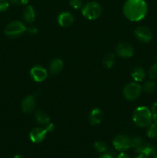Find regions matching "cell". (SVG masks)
I'll list each match as a JSON object with an SVG mask.
<instances>
[{
  "label": "cell",
  "instance_id": "3957f363",
  "mask_svg": "<svg viewBox=\"0 0 157 158\" xmlns=\"http://www.w3.org/2000/svg\"><path fill=\"white\" fill-rule=\"evenodd\" d=\"M27 31V27L22 22L15 20L9 23L4 29V33L6 36L10 38H17L22 35Z\"/></svg>",
  "mask_w": 157,
  "mask_h": 158
},
{
  "label": "cell",
  "instance_id": "52a82bcc",
  "mask_svg": "<svg viewBox=\"0 0 157 158\" xmlns=\"http://www.w3.org/2000/svg\"><path fill=\"white\" fill-rule=\"evenodd\" d=\"M115 52L121 58H130L134 54V48L130 43L123 42L116 46Z\"/></svg>",
  "mask_w": 157,
  "mask_h": 158
},
{
  "label": "cell",
  "instance_id": "f546056e",
  "mask_svg": "<svg viewBox=\"0 0 157 158\" xmlns=\"http://www.w3.org/2000/svg\"><path fill=\"white\" fill-rule=\"evenodd\" d=\"M26 32H29L30 35H35L37 32V28L35 26H29V28H27V31Z\"/></svg>",
  "mask_w": 157,
  "mask_h": 158
},
{
  "label": "cell",
  "instance_id": "9a60e30c",
  "mask_svg": "<svg viewBox=\"0 0 157 158\" xmlns=\"http://www.w3.org/2000/svg\"><path fill=\"white\" fill-rule=\"evenodd\" d=\"M63 67H64V63L61 59H54L49 64V71L52 75H57L62 72Z\"/></svg>",
  "mask_w": 157,
  "mask_h": 158
},
{
  "label": "cell",
  "instance_id": "5b68a950",
  "mask_svg": "<svg viewBox=\"0 0 157 158\" xmlns=\"http://www.w3.org/2000/svg\"><path fill=\"white\" fill-rule=\"evenodd\" d=\"M142 86L136 82H132L123 88V96L125 99L129 101H133L139 98L142 93Z\"/></svg>",
  "mask_w": 157,
  "mask_h": 158
},
{
  "label": "cell",
  "instance_id": "5bb4252c",
  "mask_svg": "<svg viewBox=\"0 0 157 158\" xmlns=\"http://www.w3.org/2000/svg\"><path fill=\"white\" fill-rule=\"evenodd\" d=\"M135 152L138 154H144V155L148 156H153L155 154V148L154 145L149 143H143L141 146L135 149Z\"/></svg>",
  "mask_w": 157,
  "mask_h": 158
},
{
  "label": "cell",
  "instance_id": "4dcf8cb0",
  "mask_svg": "<svg viewBox=\"0 0 157 158\" xmlns=\"http://www.w3.org/2000/svg\"><path fill=\"white\" fill-rule=\"evenodd\" d=\"M99 158H115V157L111 153H107V154H103Z\"/></svg>",
  "mask_w": 157,
  "mask_h": 158
},
{
  "label": "cell",
  "instance_id": "603a6c76",
  "mask_svg": "<svg viewBox=\"0 0 157 158\" xmlns=\"http://www.w3.org/2000/svg\"><path fill=\"white\" fill-rule=\"evenodd\" d=\"M144 143V140L142 137H134L132 138H131L130 140V147L131 148H134V149H136L139 147L141 146L143 143Z\"/></svg>",
  "mask_w": 157,
  "mask_h": 158
},
{
  "label": "cell",
  "instance_id": "d590c367",
  "mask_svg": "<svg viewBox=\"0 0 157 158\" xmlns=\"http://www.w3.org/2000/svg\"><path fill=\"white\" fill-rule=\"evenodd\" d=\"M155 60H156V62H157V55H156V56H155Z\"/></svg>",
  "mask_w": 157,
  "mask_h": 158
},
{
  "label": "cell",
  "instance_id": "d6986e66",
  "mask_svg": "<svg viewBox=\"0 0 157 158\" xmlns=\"http://www.w3.org/2000/svg\"><path fill=\"white\" fill-rule=\"evenodd\" d=\"M156 89V84L154 80H148L142 86V90L147 94H152Z\"/></svg>",
  "mask_w": 157,
  "mask_h": 158
},
{
  "label": "cell",
  "instance_id": "83f0119b",
  "mask_svg": "<svg viewBox=\"0 0 157 158\" xmlns=\"http://www.w3.org/2000/svg\"><path fill=\"white\" fill-rule=\"evenodd\" d=\"M29 0H9V2L15 6H26L28 4Z\"/></svg>",
  "mask_w": 157,
  "mask_h": 158
},
{
  "label": "cell",
  "instance_id": "7402d4cb",
  "mask_svg": "<svg viewBox=\"0 0 157 158\" xmlns=\"http://www.w3.org/2000/svg\"><path fill=\"white\" fill-rule=\"evenodd\" d=\"M103 64L106 66V68L112 67L113 65L115 64V56L112 53H109L103 58Z\"/></svg>",
  "mask_w": 157,
  "mask_h": 158
},
{
  "label": "cell",
  "instance_id": "9c48e42d",
  "mask_svg": "<svg viewBox=\"0 0 157 158\" xmlns=\"http://www.w3.org/2000/svg\"><path fill=\"white\" fill-rule=\"evenodd\" d=\"M30 76L32 80L36 83L44 81L48 77V71L42 66H35L31 69Z\"/></svg>",
  "mask_w": 157,
  "mask_h": 158
},
{
  "label": "cell",
  "instance_id": "8fae6325",
  "mask_svg": "<svg viewBox=\"0 0 157 158\" xmlns=\"http://www.w3.org/2000/svg\"><path fill=\"white\" fill-rule=\"evenodd\" d=\"M22 110L26 114H30L33 112L36 106V100L32 95L26 96L22 101Z\"/></svg>",
  "mask_w": 157,
  "mask_h": 158
},
{
  "label": "cell",
  "instance_id": "277c9868",
  "mask_svg": "<svg viewBox=\"0 0 157 158\" xmlns=\"http://www.w3.org/2000/svg\"><path fill=\"white\" fill-rule=\"evenodd\" d=\"M82 15L89 20H95L100 16L102 7L96 2H89L82 7Z\"/></svg>",
  "mask_w": 157,
  "mask_h": 158
},
{
  "label": "cell",
  "instance_id": "6da1fadb",
  "mask_svg": "<svg viewBox=\"0 0 157 158\" xmlns=\"http://www.w3.org/2000/svg\"><path fill=\"white\" fill-rule=\"evenodd\" d=\"M123 11L126 18L130 21H141L147 15V3L145 0H126Z\"/></svg>",
  "mask_w": 157,
  "mask_h": 158
},
{
  "label": "cell",
  "instance_id": "484cf974",
  "mask_svg": "<svg viewBox=\"0 0 157 158\" xmlns=\"http://www.w3.org/2000/svg\"><path fill=\"white\" fill-rule=\"evenodd\" d=\"M10 2L9 0H0V12H4L7 11L9 8Z\"/></svg>",
  "mask_w": 157,
  "mask_h": 158
},
{
  "label": "cell",
  "instance_id": "ffe728a7",
  "mask_svg": "<svg viewBox=\"0 0 157 158\" xmlns=\"http://www.w3.org/2000/svg\"><path fill=\"white\" fill-rule=\"evenodd\" d=\"M146 135L152 139H155L157 140V123H152L149 127H147Z\"/></svg>",
  "mask_w": 157,
  "mask_h": 158
},
{
  "label": "cell",
  "instance_id": "44dd1931",
  "mask_svg": "<svg viewBox=\"0 0 157 158\" xmlns=\"http://www.w3.org/2000/svg\"><path fill=\"white\" fill-rule=\"evenodd\" d=\"M94 148L97 152L103 154L108 151V145L106 144V142L103 141V140H98L94 143Z\"/></svg>",
  "mask_w": 157,
  "mask_h": 158
},
{
  "label": "cell",
  "instance_id": "4316f807",
  "mask_svg": "<svg viewBox=\"0 0 157 158\" xmlns=\"http://www.w3.org/2000/svg\"><path fill=\"white\" fill-rule=\"evenodd\" d=\"M150 110L151 113H152V120L154 121V123H157V102H155V103L152 104Z\"/></svg>",
  "mask_w": 157,
  "mask_h": 158
},
{
  "label": "cell",
  "instance_id": "7a4b0ae2",
  "mask_svg": "<svg viewBox=\"0 0 157 158\" xmlns=\"http://www.w3.org/2000/svg\"><path fill=\"white\" fill-rule=\"evenodd\" d=\"M132 121L139 127H147L153 121L151 110L146 106L135 108L132 114Z\"/></svg>",
  "mask_w": 157,
  "mask_h": 158
},
{
  "label": "cell",
  "instance_id": "ac0fdd59",
  "mask_svg": "<svg viewBox=\"0 0 157 158\" xmlns=\"http://www.w3.org/2000/svg\"><path fill=\"white\" fill-rule=\"evenodd\" d=\"M131 77L133 79L134 82L139 83V82L143 81L146 79V71L141 66H135L132 69V73H131Z\"/></svg>",
  "mask_w": 157,
  "mask_h": 158
},
{
  "label": "cell",
  "instance_id": "8992f818",
  "mask_svg": "<svg viewBox=\"0 0 157 158\" xmlns=\"http://www.w3.org/2000/svg\"><path fill=\"white\" fill-rule=\"evenodd\" d=\"M131 138L126 134H119L112 140L114 148L119 151H126L130 148Z\"/></svg>",
  "mask_w": 157,
  "mask_h": 158
},
{
  "label": "cell",
  "instance_id": "1f68e13d",
  "mask_svg": "<svg viewBox=\"0 0 157 158\" xmlns=\"http://www.w3.org/2000/svg\"><path fill=\"white\" fill-rule=\"evenodd\" d=\"M116 158H130V157H129V156L128 155V154H125V153H121V154H119L118 156H117Z\"/></svg>",
  "mask_w": 157,
  "mask_h": 158
},
{
  "label": "cell",
  "instance_id": "d6a6232c",
  "mask_svg": "<svg viewBox=\"0 0 157 158\" xmlns=\"http://www.w3.org/2000/svg\"><path fill=\"white\" fill-rule=\"evenodd\" d=\"M135 158H149V157H148V156H146V155H144V154H138V156H137V157H135Z\"/></svg>",
  "mask_w": 157,
  "mask_h": 158
},
{
  "label": "cell",
  "instance_id": "2e32d148",
  "mask_svg": "<svg viewBox=\"0 0 157 158\" xmlns=\"http://www.w3.org/2000/svg\"><path fill=\"white\" fill-rule=\"evenodd\" d=\"M34 118H35V121L40 125L42 126H46L49 123H50V118L49 116L46 112L42 110H38L34 114Z\"/></svg>",
  "mask_w": 157,
  "mask_h": 158
},
{
  "label": "cell",
  "instance_id": "ba28073f",
  "mask_svg": "<svg viewBox=\"0 0 157 158\" xmlns=\"http://www.w3.org/2000/svg\"><path fill=\"white\" fill-rule=\"evenodd\" d=\"M134 33H135V37L142 43H148L152 39V33L151 30L144 26H140L135 28Z\"/></svg>",
  "mask_w": 157,
  "mask_h": 158
},
{
  "label": "cell",
  "instance_id": "4fadbf2b",
  "mask_svg": "<svg viewBox=\"0 0 157 158\" xmlns=\"http://www.w3.org/2000/svg\"><path fill=\"white\" fill-rule=\"evenodd\" d=\"M103 120V113L99 108H94L89 114V121L92 125L99 124Z\"/></svg>",
  "mask_w": 157,
  "mask_h": 158
},
{
  "label": "cell",
  "instance_id": "d4e9b609",
  "mask_svg": "<svg viewBox=\"0 0 157 158\" xmlns=\"http://www.w3.org/2000/svg\"><path fill=\"white\" fill-rule=\"evenodd\" d=\"M69 2L71 7L75 9H82L83 6V0H69Z\"/></svg>",
  "mask_w": 157,
  "mask_h": 158
},
{
  "label": "cell",
  "instance_id": "7c38bea8",
  "mask_svg": "<svg viewBox=\"0 0 157 158\" xmlns=\"http://www.w3.org/2000/svg\"><path fill=\"white\" fill-rule=\"evenodd\" d=\"M57 22L62 27H69L73 23L74 17L70 12H62L57 17Z\"/></svg>",
  "mask_w": 157,
  "mask_h": 158
},
{
  "label": "cell",
  "instance_id": "836d02e7",
  "mask_svg": "<svg viewBox=\"0 0 157 158\" xmlns=\"http://www.w3.org/2000/svg\"><path fill=\"white\" fill-rule=\"evenodd\" d=\"M14 158H24L22 155H21V154H16V155L14 157Z\"/></svg>",
  "mask_w": 157,
  "mask_h": 158
},
{
  "label": "cell",
  "instance_id": "f1b7e54d",
  "mask_svg": "<svg viewBox=\"0 0 157 158\" xmlns=\"http://www.w3.org/2000/svg\"><path fill=\"white\" fill-rule=\"evenodd\" d=\"M44 127L45 129L47 131L48 133H52V131H54V130H55V126H54L51 122L48 123V124H46V126H44Z\"/></svg>",
  "mask_w": 157,
  "mask_h": 158
},
{
  "label": "cell",
  "instance_id": "e0dca14e",
  "mask_svg": "<svg viewBox=\"0 0 157 158\" xmlns=\"http://www.w3.org/2000/svg\"><path fill=\"white\" fill-rule=\"evenodd\" d=\"M22 15L25 22L28 23H34L35 20V17H36V14H35V11L33 6H29V5L26 6L23 10Z\"/></svg>",
  "mask_w": 157,
  "mask_h": 158
},
{
  "label": "cell",
  "instance_id": "30bf717a",
  "mask_svg": "<svg viewBox=\"0 0 157 158\" xmlns=\"http://www.w3.org/2000/svg\"><path fill=\"white\" fill-rule=\"evenodd\" d=\"M47 131L45 127H35L29 133V138L31 141L35 143H39L45 140L47 134Z\"/></svg>",
  "mask_w": 157,
  "mask_h": 158
},
{
  "label": "cell",
  "instance_id": "cb8c5ba5",
  "mask_svg": "<svg viewBox=\"0 0 157 158\" xmlns=\"http://www.w3.org/2000/svg\"><path fill=\"white\" fill-rule=\"evenodd\" d=\"M149 77L150 80H157V63L152 65L149 69Z\"/></svg>",
  "mask_w": 157,
  "mask_h": 158
},
{
  "label": "cell",
  "instance_id": "e575fe53",
  "mask_svg": "<svg viewBox=\"0 0 157 158\" xmlns=\"http://www.w3.org/2000/svg\"><path fill=\"white\" fill-rule=\"evenodd\" d=\"M153 158H157V154H154Z\"/></svg>",
  "mask_w": 157,
  "mask_h": 158
}]
</instances>
